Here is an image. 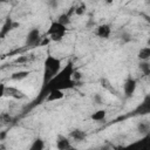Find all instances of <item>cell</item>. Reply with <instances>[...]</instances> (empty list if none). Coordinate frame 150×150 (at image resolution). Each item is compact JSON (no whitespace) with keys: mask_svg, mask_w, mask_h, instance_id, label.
Masks as SVG:
<instances>
[{"mask_svg":"<svg viewBox=\"0 0 150 150\" xmlns=\"http://www.w3.org/2000/svg\"><path fill=\"white\" fill-rule=\"evenodd\" d=\"M87 11V6L84 2H79L77 5H75V7L73 8V12L76 14V15H83Z\"/></svg>","mask_w":150,"mask_h":150,"instance_id":"cell-21","label":"cell"},{"mask_svg":"<svg viewBox=\"0 0 150 150\" xmlns=\"http://www.w3.org/2000/svg\"><path fill=\"white\" fill-rule=\"evenodd\" d=\"M136 129H137L138 134H139L142 137L148 136L149 132H150V123H149V121H148V120H142V121H139V122L137 123V125H136Z\"/></svg>","mask_w":150,"mask_h":150,"instance_id":"cell-13","label":"cell"},{"mask_svg":"<svg viewBox=\"0 0 150 150\" xmlns=\"http://www.w3.org/2000/svg\"><path fill=\"white\" fill-rule=\"evenodd\" d=\"M55 146L57 150H70L73 148L69 137H66L63 135H57L56 141H55Z\"/></svg>","mask_w":150,"mask_h":150,"instance_id":"cell-8","label":"cell"},{"mask_svg":"<svg viewBox=\"0 0 150 150\" xmlns=\"http://www.w3.org/2000/svg\"><path fill=\"white\" fill-rule=\"evenodd\" d=\"M6 94V84L5 83H0V98H2Z\"/></svg>","mask_w":150,"mask_h":150,"instance_id":"cell-26","label":"cell"},{"mask_svg":"<svg viewBox=\"0 0 150 150\" xmlns=\"http://www.w3.org/2000/svg\"><path fill=\"white\" fill-rule=\"evenodd\" d=\"M100 83H101V86H102L104 89H107V90H109V91H114V93H115V90H114V88H112V84L109 82V80H108V79L102 77V79L100 80Z\"/></svg>","mask_w":150,"mask_h":150,"instance_id":"cell-22","label":"cell"},{"mask_svg":"<svg viewBox=\"0 0 150 150\" xmlns=\"http://www.w3.org/2000/svg\"><path fill=\"white\" fill-rule=\"evenodd\" d=\"M93 102H94L95 104L100 105V104H103L104 100H103V97H102V95H101V94L96 93V94H94V95H93Z\"/></svg>","mask_w":150,"mask_h":150,"instance_id":"cell-25","label":"cell"},{"mask_svg":"<svg viewBox=\"0 0 150 150\" xmlns=\"http://www.w3.org/2000/svg\"><path fill=\"white\" fill-rule=\"evenodd\" d=\"M67 34V27L57 22L56 20H53L46 32V36H48L49 41L53 42H60L63 40V38Z\"/></svg>","mask_w":150,"mask_h":150,"instance_id":"cell-3","label":"cell"},{"mask_svg":"<svg viewBox=\"0 0 150 150\" xmlns=\"http://www.w3.org/2000/svg\"><path fill=\"white\" fill-rule=\"evenodd\" d=\"M98 150H114V146H111L110 144H104V145L100 146Z\"/></svg>","mask_w":150,"mask_h":150,"instance_id":"cell-27","label":"cell"},{"mask_svg":"<svg viewBox=\"0 0 150 150\" xmlns=\"http://www.w3.org/2000/svg\"><path fill=\"white\" fill-rule=\"evenodd\" d=\"M63 97H64V91H61V90H50L45 96L47 102H56L62 100Z\"/></svg>","mask_w":150,"mask_h":150,"instance_id":"cell-12","label":"cell"},{"mask_svg":"<svg viewBox=\"0 0 150 150\" xmlns=\"http://www.w3.org/2000/svg\"><path fill=\"white\" fill-rule=\"evenodd\" d=\"M95 35L98 36L100 39L107 40L111 35V26L109 23H101L96 27L95 29Z\"/></svg>","mask_w":150,"mask_h":150,"instance_id":"cell-7","label":"cell"},{"mask_svg":"<svg viewBox=\"0 0 150 150\" xmlns=\"http://www.w3.org/2000/svg\"><path fill=\"white\" fill-rule=\"evenodd\" d=\"M137 59L139 61H149L150 60V47H143L137 53Z\"/></svg>","mask_w":150,"mask_h":150,"instance_id":"cell-17","label":"cell"},{"mask_svg":"<svg viewBox=\"0 0 150 150\" xmlns=\"http://www.w3.org/2000/svg\"><path fill=\"white\" fill-rule=\"evenodd\" d=\"M19 23L18 22H14L13 20H12V18H7L6 20H5V22H4V25H2V27H1V29H0V38H5L12 29H14L16 26H18Z\"/></svg>","mask_w":150,"mask_h":150,"instance_id":"cell-10","label":"cell"},{"mask_svg":"<svg viewBox=\"0 0 150 150\" xmlns=\"http://www.w3.org/2000/svg\"><path fill=\"white\" fill-rule=\"evenodd\" d=\"M45 141L41 138V137H35L33 138L32 143L29 144L28 146V150H45Z\"/></svg>","mask_w":150,"mask_h":150,"instance_id":"cell-15","label":"cell"},{"mask_svg":"<svg viewBox=\"0 0 150 150\" xmlns=\"http://www.w3.org/2000/svg\"><path fill=\"white\" fill-rule=\"evenodd\" d=\"M105 117H107V110L105 109H98V110L94 111L90 116V118L94 122H102L105 120Z\"/></svg>","mask_w":150,"mask_h":150,"instance_id":"cell-16","label":"cell"},{"mask_svg":"<svg viewBox=\"0 0 150 150\" xmlns=\"http://www.w3.org/2000/svg\"><path fill=\"white\" fill-rule=\"evenodd\" d=\"M25 45L27 47H38L42 45V35L39 27H32L26 34Z\"/></svg>","mask_w":150,"mask_h":150,"instance_id":"cell-5","label":"cell"},{"mask_svg":"<svg viewBox=\"0 0 150 150\" xmlns=\"http://www.w3.org/2000/svg\"><path fill=\"white\" fill-rule=\"evenodd\" d=\"M138 68H139V70L142 71V74L144 76H149L150 75V62L149 61H139Z\"/></svg>","mask_w":150,"mask_h":150,"instance_id":"cell-20","label":"cell"},{"mask_svg":"<svg viewBox=\"0 0 150 150\" xmlns=\"http://www.w3.org/2000/svg\"><path fill=\"white\" fill-rule=\"evenodd\" d=\"M87 137H88L87 131H84L83 129H80V128H75L69 132V138H71L75 142H83L87 139Z\"/></svg>","mask_w":150,"mask_h":150,"instance_id":"cell-9","label":"cell"},{"mask_svg":"<svg viewBox=\"0 0 150 150\" xmlns=\"http://www.w3.org/2000/svg\"><path fill=\"white\" fill-rule=\"evenodd\" d=\"M71 9H73V8H71ZM71 12H73V11H70V12H68V13H62V14H60L59 18L56 19V21L67 27V26L70 23V21H71V20H70V13H71Z\"/></svg>","mask_w":150,"mask_h":150,"instance_id":"cell-19","label":"cell"},{"mask_svg":"<svg viewBox=\"0 0 150 150\" xmlns=\"http://www.w3.org/2000/svg\"><path fill=\"white\" fill-rule=\"evenodd\" d=\"M114 150H150V135L142 137L128 145H121L114 148Z\"/></svg>","mask_w":150,"mask_h":150,"instance_id":"cell-4","label":"cell"},{"mask_svg":"<svg viewBox=\"0 0 150 150\" xmlns=\"http://www.w3.org/2000/svg\"><path fill=\"white\" fill-rule=\"evenodd\" d=\"M75 66L73 61H68L66 66L61 68V70L41 89V94L46 96V94L50 90H69L73 89L76 86V82L73 79L74 71H75Z\"/></svg>","mask_w":150,"mask_h":150,"instance_id":"cell-1","label":"cell"},{"mask_svg":"<svg viewBox=\"0 0 150 150\" xmlns=\"http://www.w3.org/2000/svg\"><path fill=\"white\" fill-rule=\"evenodd\" d=\"M29 75V70H19V71H15L11 75V79L14 80V81H21V80H25L27 79Z\"/></svg>","mask_w":150,"mask_h":150,"instance_id":"cell-18","label":"cell"},{"mask_svg":"<svg viewBox=\"0 0 150 150\" xmlns=\"http://www.w3.org/2000/svg\"><path fill=\"white\" fill-rule=\"evenodd\" d=\"M62 68V62L59 57L54 55H47L43 61L42 70V87L46 86Z\"/></svg>","mask_w":150,"mask_h":150,"instance_id":"cell-2","label":"cell"},{"mask_svg":"<svg viewBox=\"0 0 150 150\" xmlns=\"http://www.w3.org/2000/svg\"><path fill=\"white\" fill-rule=\"evenodd\" d=\"M136 88H137V80L131 77V76H128L123 83V94L125 97H131L135 91H136Z\"/></svg>","mask_w":150,"mask_h":150,"instance_id":"cell-6","label":"cell"},{"mask_svg":"<svg viewBox=\"0 0 150 150\" xmlns=\"http://www.w3.org/2000/svg\"><path fill=\"white\" fill-rule=\"evenodd\" d=\"M135 112L138 114V115H146V114L150 112V96L149 95L145 96V98L137 107V109L135 110Z\"/></svg>","mask_w":150,"mask_h":150,"instance_id":"cell-11","label":"cell"},{"mask_svg":"<svg viewBox=\"0 0 150 150\" xmlns=\"http://www.w3.org/2000/svg\"><path fill=\"white\" fill-rule=\"evenodd\" d=\"M120 40H121L122 43H129V42H131L132 36L129 32H122V34L120 36Z\"/></svg>","mask_w":150,"mask_h":150,"instance_id":"cell-24","label":"cell"},{"mask_svg":"<svg viewBox=\"0 0 150 150\" xmlns=\"http://www.w3.org/2000/svg\"><path fill=\"white\" fill-rule=\"evenodd\" d=\"M13 121V117L8 114V112H1L0 114V122L2 124H8Z\"/></svg>","mask_w":150,"mask_h":150,"instance_id":"cell-23","label":"cell"},{"mask_svg":"<svg viewBox=\"0 0 150 150\" xmlns=\"http://www.w3.org/2000/svg\"><path fill=\"white\" fill-rule=\"evenodd\" d=\"M6 95H9L11 97H13V98H16V100H20V98H23L26 95L23 94V91H21V90H19L18 88H14V87H6V94H5V96Z\"/></svg>","mask_w":150,"mask_h":150,"instance_id":"cell-14","label":"cell"}]
</instances>
